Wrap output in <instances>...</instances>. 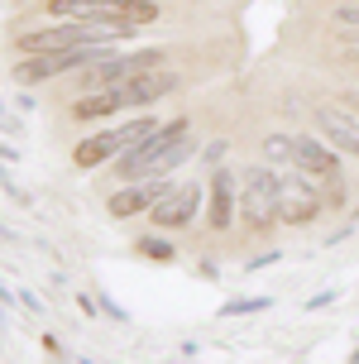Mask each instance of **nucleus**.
Instances as JSON below:
<instances>
[{
	"label": "nucleus",
	"mask_w": 359,
	"mask_h": 364,
	"mask_svg": "<svg viewBox=\"0 0 359 364\" xmlns=\"http://www.w3.org/2000/svg\"><path fill=\"white\" fill-rule=\"evenodd\" d=\"M292 139H297V168L316 187H326V201L336 206L341 201V149L321 134H292Z\"/></svg>",
	"instance_id": "nucleus-7"
},
{
	"label": "nucleus",
	"mask_w": 359,
	"mask_h": 364,
	"mask_svg": "<svg viewBox=\"0 0 359 364\" xmlns=\"http://www.w3.org/2000/svg\"><path fill=\"white\" fill-rule=\"evenodd\" d=\"M264 164L269 168H297V139L292 134H269L264 139Z\"/></svg>",
	"instance_id": "nucleus-13"
},
{
	"label": "nucleus",
	"mask_w": 359,
	"mask_h": 364,
	"mask_svg": "<svg viewBox=\"0 0 359 364\" xmlns=\"http://www.w3.org/2000/svg\"><path fill=\"white\" fill-rule=\"evenodd\" d=\"M273 297H235V302H225L220 307V316H245V311H264Z\"/></svg>",
	"instance_id": "nucleus-16"
},
{
	"label": "nucleus",
	"mask_w": 359,
	"mask_h": 364,
	"mask_svg": "<svg viewBox=\"0 0 359 364\" xmlns=\"http://www.w3.org/2000/svg\"><path fill=\"white\" fill-rule=\"evenodd\" d=\"M173 182L168 178H139V182H125L115 197H110V216L115 220H129V216H149L154 211V201L168 192Z\"/></svg>",
	"instance_id": "nucleus-9"
},
{
	"label": "nucleus",
	"mask_w": 359,
	"mask_h": 364,
	"mask_svg": "<svg viewBox=\"0 0 359 364\" xmlns=\"http://www.w3.org/2000/svg\"><path fill=\"white\" fill-rule=\"evenodd\" d=\"M331 201L316 192V182L306 178L302 168H278V220L283 225H306L316 220Z\"/></svg>",
	"instance_id": "nucleus-5"
},
{
	"label": "nucleus",
	"mask_w": 359,
	"mask_h": 364,
	"mask_svg": "<svg viewBox=\"0 0 359 364\" xmlns=\"http://www.w3.org/2000/svg\"><path fill=\"white\" fill-rule=\"evenodd\" d=\"M197 206H201V187H197V182H173V187L154 201L149 220H154L159 230H182L187 220L197 216Z\"/></svg>",
	"instance_id": "nucleus-8"
},
{
	"label": "nucleus",
	"mask_w": 359,
	"mask_h": 364,
	"mask_svg": "<svg viewBox=\"0 0 359 364\" xmlns=\"http://www.w3.org/2000/svg\"><path fill=\"white\" fill-rule=\"evenodd\" d=\"M240 216L250 230H269L278 220V168L259 164L245 168V182H240Z\"/></svg>",
	"instance_id": "nucleus-4"
},
{
	"label": "nucleus",
	"mask_w": 359,
	"mask_h": 364,
	"mask_svg": "<svg viewBox=\"0 0 359 364\" xmlns=\"http://www.w3.org/2000/svg\"><path fill=\"white\" fill-rule=\"evenodd\" d=\"M278 259H283V255L273 250V255H259V259H250V269H269V264H278Z\"/></svg>",
	"instance_id": "nucleus-17"
},
{
	"label": "nucleus",
	"mask_w": 359,
	"mask_h": 364,
	"mask_svg": "<svg viewBox=\"0 0 359 364\" xmlns=\"http://www.w3.org/2000/svg\"><path fill=\"white\" fill-rule=\"evenodd\" d=\"M48 15L144 29V24H154V19H159V5H154V0H48Z\"/></svg>",
	"instance_id": "nucleus-2"
},
{
	"label": "nucleus",
	"mask_w": 359,
	"mask_h": 364,
	"mask_svg": "<svg viewBox=\"0 0 359 364\" xmlns=\"http://www.w3.org/2000/svg\"><path fill=\"white\" fill-rule=\"evenodd\" d=\"M336 29L350 38H359V5L350 0V5H336Z\"/></svg>",
	"instance_id": "nucleus-15"
},
{
	"label": "nucleus",
	"mask_w": 359,
	"mask_h": 364,
	"mask_svg": "<svg viewBox=\"0 0 359 364\" xmlns=\"http://www.w3.org/2000/svg\"><path fill=\"white\" fill-rule=\"evenodd\" d=\"M350 101H359V96H350Z\"/></svg>",
	"instance_id": "nucleus-19"
},
{
	"label": "nucleus",
	"mask_w": 359,
	"mask_h": 364,
	"mask_svg": "<svg viewBox=\"0 0 359 364\" xmlns=\"http://www.w3.org/2000/svg\"><path fill=\"white\" fill-rule=\"evenodd\" d=\"M159 125L163 120H154V115H134V120H125V125L96 129L91 139H82V144L72 149V164L77 168H96V164H106V159H120L125 149H134L149 129H159Z\"/></svg>",
	"instance_id": "nucleus-3"
},
{
	"label": "nucleus",
	"mask_w": 359,
	"mask_h": 364,
	"mask_svg": "<svg viewBox=\"0 0 359 364\" xmlns=\"http://www.w3.org/2000/svg\"><path fill=\"white\" fill-rule=\"evenodd\" d=\"M178 82L182 77L173 73V68H144V73H129V77H120V82H110V87L82 96V101L72 106V115H77V120H106V115H120V110H149L154 101L173 96Z\"/></svg>",
	"instance_id": "nucleus-1"
},
{
	"label": "nucleus",
	"mask_w": 359,
	"mask_h": 364,
	"mask_svg": "<svg viewBox=\"0 0 359 364\" xmlns=\"http://www.w3.org/2000/svg\"><path fill=\"white\" fill-rule=\"evenodd\" d=\"M187 134H192V129H187V120H182V115H178V120H163V125L149 129L134 149H125V154H120V178H125V182L149 178V168L159 164V159L178 144V139H187Z\"/></svg>",
	"instance_id": "nucleus-6"
},
{
	"label": "nucleus",
	"mask_w": 359,
	"mask_h": 364,
	"mask_svg": "<svg viewBox=\"0 0 359 364\" xmlns=\"http://www.w3.org/2000/svg\"><path fill=\"white\" fill-rule=\"evenodd\" d=\"M134 250H139L144 259H159V264H168V259H173V245H168V240H159V235H139V240H134Z\"/></svg>",
	"instance_id": "nucleus-14"
},
{
	"label": "nucleus",
	"mask_w": 359,
	"mask_h": 364,
	"mask_svg": "<svg viewBox=\"0 0 359 364\" xmlns=\"http://www.w3.org/2000/svg\"><path fill=\"white\" fill-rule=\"evenodd\" d=\"M316 129H321V139H331L341 154L359 159V115H355V110L321 106V110H316Z\"/></svg>",
	"instance_id": "nucleus-10"
},
{
	"label": "nucleus",
	"mask_w": 359,
	"mask_h": 364,
	"mask_svg": "<svg viewBox=\"0 0 359 364\" xmlns=\"http://www.w3.org/2000/svg\"><path fill=\"white\" fill-rule=\"evenodd\" d=\"M350 364H359V350H355V355H350Z\"/></svg>",
	"instance_id": "nucleus-18"
},
{
	"label": "nucleus",
	"mask_w": 359,
	"mask_h": 364,
	"mask_svg": "<svg viewBox=\"0 0 359 364\" xmlns=\"http://www.w3.org/2000/svg\"><path fill=\"white\" fill-rule=\"evenodd\" d=\"M159 63H163V53H159V48H139V53H110L106 63H96V68H87V73H91V87L101 91V87H110V82L129 77V73L159 68Z\"/></svg>",
	"instance_id": "nucleus-11"
},
{
	"label": "nucleus",
	"mask_w": 359,
	"mask_h": 364,
	"mask_svg": "<svg viewBox=\"0 0 359 364\" xmlns=\"http://www.w3.org/2000/svg\"><path fill=\"white\" fill-rule=\"evenodd\" d=\"M211 230H230L235 225V173L215 168L211 173Z\"/></svg>",
	"instance_id": "nucleus-12"
}]
</instances>
